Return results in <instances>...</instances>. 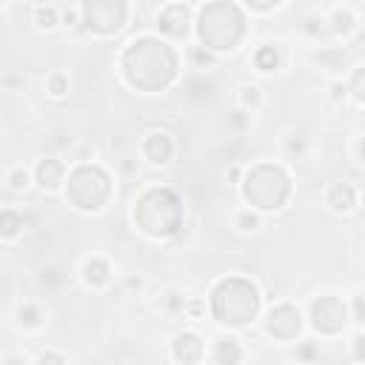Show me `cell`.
<instances>
[{
    "mask_svg": "<svg viewBox=\"0 0 365 365\" xmlns=\"http://www.w3.org/2000/svg\"><path fill=\"white\" fill-rule=\"evenodd\" d=\"M0 365H26V359H23L20 354H9V356L0 359Z\"/></svg>",
    "mask_w": 365,
    "mask_h": 365,
    "instance_id": "obj_38",
    "label": "cell"
},
{
    "mask_svg": "<svg viewBox=\"0 0 365 365\" xmlns=\"http://www.w3.org/2000/svg\"><path fill=\"white\" fill-rule=\"evenodd\" d=\"M171 356L180 362V365H200L202 356H205V342L197 331H180L174 339H171Z\"/></svg>",
    "mask_w": 365,
    "mask_h": 365,
    "instance_id": "obj_10",
    "label": "cell"
},
{
    "mask_svg": "<svg viewBox=\"0 0 365 365\" xmlns=\"http://www.w3.org/2000/svg\"><path fill=\"white\" fill-rule=\"evenodd\" d=\"M305 148H308V137H305L302 131H291V134L285 137V151H288L291 157H302Z\"/></svg>",
    "mask_w": 365,
    "mask_h": 365,
    "instance_id": "obj_26",
    "label": "cell"
},
{
    "mask_svg": "<svg viewBox=\"0 0 365 365\" xmlns=\"http://www.w3.org/2000/svg\"><path fill=\"white\" fill-rule=\"evenodd\" d=\"M23 225H26V217L17 211V208H0V240L11 242L23 234Z\"/></svg>",
    "mask_w": 365,
    "mask_h": 365,
    "instance_id": "obj_18",
    "label": "cell"
},
{
    "mask_svg": "<svg viewBox=\"0 0 365 365\" xmlns=\"http://www.w3.org/2000/svg\"><path fill=\"white\" fill-rule=\"evenodd\" d=\"M345 97H348V91H345V80H331V100L339 103V100H345Z\"/></svg>",
    "mask_w": 365,
    "mask_h": 365,
    "instance_id": "obj_34",
    "label": "cell"
},
{
    "mask_svg": "<svg viewBox=\"0 0 365 365\" xmlns=\"http://www.w3.org/2000/svg\"><path fill=\"white\" fill-rule=\"evenodd\" d=\"M34 182L43 191H57L66 182V163L57 157H46L34 165Z\"/></svg>",
    "mask_w": 365,
    "mask_h": 365,
    "instance_id": "obj_12",
    "label": "cell"
},
{
    "mask_svg": "<svg viewBox=\"0 0 365 365\" xmlns=\"http://www.w3.org/2000/svg\"><path fill=\"white\" fill-rule=\"evenodd\" d=\"M282 63V54H279V46L277 43H262L257 51H254V68L259 74H271L277 71Z\"/></svg>",
    "mask_w": 365,
    "mask_h": 365,
    "instance_id": "obj_17",
    "label": "cell"
},
{
    "mask_svg": "<svg viewBox=\"0 0 365 365\" xmlns=\"http://www.w3.org/2000/svg\"><path fill=\"white\" fill-rule=\"evenodd\" d=\"M60 23L63 26H80V6H60Z\"/></svg>",
    "mask_w": 365,
    "mask_h": 365,
    "instance_id": "obj_31",
    "label": "cell"
},
{
    "mask_svg": "<svg viewBox=\"0 0 365 365\" xmlns=\"http://www.w3.org/2000/svg\"><path fill=\"white\" fill-rule=\"evenodd\" d=\"M6 185H9L11 191H26V188L31 185V174H29V168L14 165V168L6 174Z\"/></svg>",
    "mask_w": 365,
    "mask_h": 365,
    "instance_id": "obj_25",
    "label": "cell"
},
{
    "mask_svg": "<svg viewBox=\"0 0 365 365\" xmlns=\"http://www.w3.org/2000/svg\"><path fill=\"white\" fill-rule=\"evenodd\" d=\"M237 103H240V108H242L245 114H254V111L262 108L265 91H262L257 83H242V86H240V94H237Z\"/></svg>",
    "mask_w": 365,
    "mask_h": 365,
    "instance_id": "obj_20",
    "label": "cell"
},
{
    "mask_svg": "<svg viewBox=\"0 0 365 365\" xmlns=\"http://www.w3.org/2000/svg\"><path fill=\"white\" fill-rule=\"evenodd\" d=\"M302 31H305L311 40H319V37H325V34H328V29H325V17H322V14L305 17V26H302Z\"/></svg>",
    "mask_w": 365,
    "mask_h": 365,
    "instance_id": "obj_27",
    "label": "cell"
},
{
    "mask_svg": "<svg viewBox=\"0 0 365 365\" xmlns=\"http://www.w3.org/2000/svg\"><path fill=\"white\" fill-rule=\"evenodd\" d=\"M302 331V314L299 308L282 302V305H274L265 317V334L277 342H294Z\"/></svg>",
    "mask_w": 365,
    "mask_h": 365,
    "instance_id": "obj_7",
    "label": "cell"
},
{
    "mask_svg": "<svg viewBox=\"0 0 365 365\" xmlns=\"http://www.w3.org/2000/svg\"><path fill=\"white\" fill-rule=\"evenodd\" d=\"M125 288H128V291H143V288H145V279H143L140 274H128V277H125Z\"/></svg>",
    "mask_w": 365,
    "mask_h": 365,
    "instance_id": "obj_36",
    "label": "cell"
},
{
    "mask_svg": "<svg viewBox=\"0 0 365 365\" xmlns=\"http://www.w3.org/2000/svg\"><path fill=\"white\" fill-rule=\"evenodd\" d=\"M314 60H317V66H319L322 71L334 74V80H342L345 71L354 68V66H351V54L342 51V48H336V46H325V48L314 51Z\"/></svg>",
    "mask_w": 365,
    "mask_h": 365,
    "instance_id": "obj_14",
    "label": "cell"
},
{
    "mask_svg": "<svg viewBox=\"0 0 365 365\" xmlns=\"http://www.w3.org/2000/svg\"><path fill=\"white\" fill-rule=\"evenodd\" d=\"M234 225H237L240 231H245V234L259 231V228H262V214L254 211V208H237V214H234Z\"/></svg>",
    "mask_w": 365,
    "mask_h": 365,
    "instance_id": "obj_22",
    "label": "cell"
},
{
    "mask_svg": "<svg viewBox=\"0 0 365 365\" xmlns=\"http://www.w3.org/2000/svg\"><path fill=\"white\" fill-rule=\"evenodd\" d=\"M80 277H83L86 288L100 291V288H106L111 282V262L106 257H88L83 262V268H80Z\"/></svg>",
    "mask_w": 365,
    "mask_h": 365,
    "instance_id": "obj_15",
    "label": "cell"
},
{
    "mask_svg": "<svg viewBox=\"0 0 365 365\" xmlns=\"http://www.w3.org/2000/svg\"><path fill=\"white\" fill-rule=\"evenodd\" d=\"M123 77L143 91H160L177 77V54L160 37H134L120 54Z\"/></svg>",
    "mask_w": 365,
    "mask_h": 365,
    "instance_id": "obj_1",
    "label": "cell"
},
{
    "mask_svg": "<svg viewBox=\"0 0 365 365\" xmlns=\"http://www.w3.org/2000/svg\"><path fill=\"white\" fill-rule=\"evenodd\" d=\"M205 354L217 362V365H240L245 359V348L234 334H217L211 339V345L205 348Z\"/></svg>",
    "mask_w": 365,
    "mask_h": 365,
    "instance_id": "obj_11",
    "label": "cell"
},
{
    "mask_svg": "<svg viewBox=\"0 0 365 365\" xmlns=\"http://www.w3.org/2000/svg\"><path fill=\"white\" fill-rule=\"evenodd\" d=\"M294 354H297V359H302V365H314V362H317V356H319L314 342H302V345H297V351H294Z\"/></svg>",
    "mask_w": 365,
    "mask_h": 365,
    "instance_id": "obj_30",
    "label": "cell"
},
{
    "mask_svg": "<svg viewBox=\"0 0 365 365\" xmlns=\"http://www.w3.org/2000/svg\"><path fill=\"white\" fill-rule=\"evenodd\" d=\"M182 317H188L191 322L205 319V302H202V299H197V297H188V299H185V305H182Z\"/></svg>",
    "mask_w": 365,
    "mask_h": 365,
    "instance_id": "obj_28",
    "label": "cell"
},
{
    "mask_svg": "<svg viewBox=\"0 0 365 365\" xmlns=\"http://www.w3.org/2000/svg\"><path fill=\"white\" fill-rule=\"evenodd\" d=\"M259 311V291L240 279V277H228L220 279L211 291V314L217 322L231 325V328H242L248 325Z\"/></svg>",
    "mask_w": 365,
    "mask_h": 365,
    "instance_id": "obj_3",
    "label": "cell"
},
{
    "mask_svg": "<svg viewBox=\"0 0 365 365\" xmlns=\"http://www.w3.org/2000/svg\"><path fill=\"white\" fill-rule=\"evenodd\" d=\"M14 319H17V325L26 328V331H37V328L46 325V314H43V308H40L37 302H23V305H17Z\"/></svg>",
    "mask_w": 365,
    "mask_h": 365,
    "instance_id": "obj_19",
    "label": "cell"
},
{
    "mask_svg": "<svg viewBox=\"0 0 365 365\" xmlns=\"http://www.w3.org/2000/svg\"><path fill=\"white\" fill-rule=\"evenodd\" d=\"M197 37H200L202 48L211 51V54L240 48V43L245 37L242 6H234V3L202 6L200 9V20H197Z\"/></svg>",
    "mask_w": 365,
    "mask_h": 365,
    "instance_id": "obj_2",
    "label": "cell"
},
{
    "mask_svg": "<svg viewBox=\"0 0 365 365\" xmlns=\"http://www.w3.org/2000/svg\"><path fill=\"white\" fill-rule=\"evenodd\" d=\"M308 319H311V331L322 334V336H336L342 328H345V319H348V308L339 297L334 294H319L311 299V311H308Z\"/></svg>",
    "mask_w": 365,
    "mask_h": 365,
    "instance_id": "obj_6",
    "label": "cell"
},
{
    "mask_svg": "<svg viewBox=\"0 0 365 365\" xmlns=\"http://www.w3.org/2000/svg\"><path fill=\"white\" fill-rule=\"evenodd\" d=\"M242 9H248V11H259V14H265V11H277V9H282V3H245Z\"/></svg>",
    "mask_w": 365,
    "mask_h": 365,
    "instance_id": "obj_33",
    "label": "cell"
},
{
    "mask_svg": "<svg viewBox=\"0 0 365 365\" xmlns=\"http://www.w3.org/2000/svg\"><path fill=\"white\" fill-rule=\"evenodd\" d=\"M31 14H34V26L40 31H51L60 26V6H54V3H37L31 9Z\"/></svg>",
    "mask_w": 365,
    "mask_h": 365,
    "instance_id": "obj_21",
    "label": "cell"
},
{
    "mask_svg": "<svg viewBox=\"0 0 365 365\" xmlns=\"http://www.w3.org/2000/svg\"><path fill=\"white\" fill-rule=\"evenodd\" d=\"M325 17V29L331 37H348L356 29V14L351 6H331Z\"/></svg>",
    "mask_w": 365,
    "mask_h": 365,
    "instance_id": "obj_16",
    "label": "cell"
},
{
    "mask_svg": "<svg viewBox=\"0 0 365 365\" xmlns=\"http://www.w3.org/2000/svg\"><path fill=\"white\" fill-rule=\"evenodd\" d=\"M354 362H362V334L354 336Z\"/></svg>",
    "mask_w": 365,
    "mask_h": 365,
    "instance_id": "obj_37",
    "label": "cell"
},
{
    "mask_svg": "<svg viewBox=\"0 0 365 365\" xmlns=\"http://www.w3.org/2000/svg\"><path fill=\"white\" fill-rule=\"evenodd\" d=\"M185 299H188V297H185L182 291H177V288H165L163 297H160V308H163V314H182Z\"/></svg>",
    "mask_w": 365,
    "mask_h": 365,
    "instance_id": "obj_23",
    "label": "cell"
},
{
    "mask_svg": "<svg viewBox=\"0 0 365 365\" xmlns=\"http://www.w3.org/2000/svg\"><path fill=\"white\" fill-rule=\"evenodd\" d=\"M191 57H194V63H197V68H202V66H214V63H217V57H214L211 51H205L202 46H197V48L191 51Z\"/></svg>",
    "mask_w": 365,
    "mask_h": 365,
    "instance_id": "obj_32",
    "label": "cell"
},
{
    "mask_svg": "<svg viewBox=\"0 0 365 365\" xmlns=\"http://www.w3.org/2000/svg\"><path fill=\"white\" fill-rule=\"evenodd\" d=\"M188 26H191V9L185 3H165L154 17V29L168 40L188 37Z\"/></svg>",
    "mask_w": 365,
    "mask_h": 365,
    "instance_id": "obj_8",
    "label": "cell"
},
{
    "mask_svg": "<svg viewBox=\"0 0 365 365\" xmlns=\"http://www.w3.org/2000/svg\"><path fill=\"white\" fill-rule=\"evenodd\" d=\"M140 154L151 165H168L174 160V154H177V143H174V137L168 131H151L140 143Z\"/></svg>",
    "mask_w": 365,
    "mask_h": 365,
    "instance_id": "obj_9",
    "label": "cell"
},
{
    "mask_svg": "<svg viewBox=\"0 0 365 365\" xmlns=\"http://www.w3.org/2000/svg\"><path fill=\"white\" fill-rule=\"evenodd\" d=\"M128 3H80V29L91 34H114L125 26Z\"/></svg>",
    "mask_w": 365,
    "mask_h": 365,
    "instance_id": "obj_5",
    "label": "cell"
},
{
    "mask_svg": "<svg viewBox=\"0 0 365 365\" xmlns=\"http://www.w3.org/2000/svg\"><path fill=\"white\" fill-rule=\"evenodd\" d=\"M248 120H251V114H245L242 108H234V111H231V125H234L237 131H242Z\"/></svg>",
    "mask_w": 365,
    "mask_h": 365,
    "instance_id": "obj_35",
    "label": "cell"
},
{
    "mask_svg": "<svg viewBox=\"0 0 365 365\" xmlns=\"http://www.w3.org/2000/svg\"><path fill=\"white\" fill-rule=\"evenodd\" d=\"M46 91H48V97L63 100V97L68 94V74H63V71H51V74L46 77Z\"/></svg>",
    "mask_w": 365,
    "mask_h": 365,
    "instance_id": "obj_24",
    "label": "cell"
},
{
    "mask_svg": "<svg viewBox=\"0 0 365 365\" xmlns=\"http://www.w3.org/2000/svg\"><path fill=\"white\" fill-rule=\"evenodd\" d=\"M359 202V191L351 182H331L325 191V205L336 214H351Z\"/></svg>",
    "mask_w": 365,
    "mask_h": 365,
    "instance_id": "obj_13",
    "label": "cell"
},
{
    "mask_svg": "<svg viewBox=\"0 0 365 365\" xmlns=\"http://www.w3.org/2000/svg\"><path fill=\"white\" fill-rule=\"evenodd\" d=\"M282 177H288V174L279 165H271V163H259V165L248 168V174L242 180V197H245V202H251L248 208H254L259 214L282 208L288 197L271 191V182H279Z\"/></svg>",
    "mask_w": 365,
    "mask_h": 365,
    "instance_id": "obj_4",
    "label": "cell"
},
{
    "mask_svg": "<svg viewBox=\"0 0 365 365\" xmlns=\"http://www.w3.org/2000/svg\"><path fill=\"white\" fill-rule=\"evenodd\" d=\"M34 365H68V359H66L60 351H54V348H46V351H40V354H37Z\"/></svg>",
    "mask_w": 365,
    "mask_h": 365,
    "instance_id": "obj_29",
    "label": "cell"
}]
</instances>
